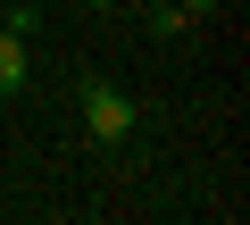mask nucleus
<instances>
[{"label":"nucleus","mask_w":250,"mask_h":225,"mask_svg":"<svg viewBox=\"0 0 250 225\" xmlns=\"http://www.w3.org/2000/svg\"><path fill=\"white\" fill-rule=\"evenodd\" d=\"M75 100H83V134H92L100 150L134 142L142 108H134V92H125V83H108V75H83V83H75Z\"/></svg>","instance_id":"nucleus-1"},{"label":"nucleus","mask_w":250,"mask_h":225,"mask_svg":"<svg viewBox=\"0 0 250 225\" xmlns=\"http://www.w3.org/2000/svg\"><path fill=\"white\" fill-rule=\"evenodd\" d=\"M25 75H34V50H25L17 34H0V100H9V92H25Z\"/></svg>","instance_id":"nucleus-2"},{"label":"nucleus","mask_w":250,"mask_h":225,"mask_svg":"<svg viewBox=\"0 0 250 225\" xmlns=\"http://www.w3.org/2000/svg\"><path fill=\"white\" fill-rule=\"evenodd\" d=\"M0 34L34 42V34H42V9H34V0H9V9H0Z\"/></svg>","instance_id":"nucleus-3"},{"label":"nucleus","mask_w":250,"mask_h":225,"mask_svg":"<svg viewBox=\"0 0 250 225\" xmlns=\"http://www.w3.org/2000/svg\"><path fill=\"white\" fill-rule=\"evenodd\" d=\"M150 34H159V42H184V34H192V17L175 9V0H150Z\"/></svg>","instance_id":"nucleus-4"},{"label":"nucleus","mask_w":250,"mask_h":225,"mask_svg":"<svg viewBox=\"0 0 250 225\" xmlns=\"http://www.w3.org/2000/svg\"><path fill=\"white\" fill-rule=\"evenodd\" d=\"M175 9H184V17H208V9H225V0H175Z\"/></svg>","instance_id":"nucleus-5"},{"label":"nucleus","mask_w":250,"mask_h":225,"mask_svg":"<svg viewBox=\"0 0 250 225\" xmlns=\"http://www.w3.org/2000/svg\"><path fill=\"white\" fill-rule=\"evenodd\" d=\"M83 9H117V0H83Z\"/></svg>","instance_id":"nucleus-6"},{"label":"nucleus","mask_w":250,"mask_h":225,"mask_svg":"<svg viewBox=\"0 0 250 225\" xmlns=\"http://www.w3.org/2000/svg\"><path fill=\"white\" fill-rule=\"evenodd\" d=\"M0 217H9V208H0Z\"/></svg>","instance_id":"nucleus-7"}]
</instances>
